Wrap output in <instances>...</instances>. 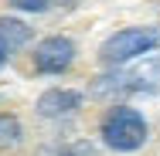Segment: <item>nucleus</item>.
<instances>
[{"label": "nucleus", "mask_w": 160, "mask_h": 156, "mask_svg": "<svg viewBox=\"0 0 160 156\" xmlns=\"http://www.w3.org/2000/svg\"><path fill=\"white\" fill-rule=\"evenodd\" d=\"M10 7L28 10V14H38V10H44V7H48V0H10Z\"/></svg>", "instance_id": "nucleus-7"}, {"label": "nucleus", "mask_w": 160, "mask_h": 156, "mask_svg": "<svg viewBox=\"0 0 160 156\" xmlns=\"http://www.w3.org/2000/svg\"><path fill=\"white\" fill-rule=\"evenodd\" d=\"M28 41H31V27H28L24 21L0 17V44H3L7 51H14V48H24Z\"/></svg>", "instance_id": "nucleus-5"}, {"label": "nucleus", "mask_w": 160, "mask_h": 156, "mask_svg": "<svg viewBox=\"0 0 160 156\" xmlns=\"http://www.w3.org/2000/svg\"><path fill=\"white\" fill-rule=\"evenodd\" d=\"M7 61V48H3V44H0V64Z\"/></svg>", "instance_id": "nucleus-8"}, {"label": "nucleus", "mask_w": 160, "mask_h": 156, "mask_svg": "<svg viewBox=\"0 0 160 156\" xmlns=\"http://www.w3.org/2000/svg\"><path fill=\"white\" fill-rule=\"evenodd\" d=\"M102 132V143L116 153H136L143 143H147V119L129 109V105H119L112 112H106V119L99 125Z\"/></svg>", "instance_id": "nucleus-1"}, {"label": "nucleus", "mask_w": 160, "mask_h": 156, "mask_svg": "<svg viewBox=\"0 0 160 156\" xmlns=\"http://www.w3.org/2000/svg\"><path fill=\"white\" fill-rule=\"evenodd\" d=\"M153 48H160V27H123L99 48V58L106 64H126L150 54Z\"/></svg>", "instance_id": "nucleus-2"}, {"label": "nucleus", "mask_w": 160, "mask_h": 156, "mask_svg": "<svg viewBox=\"0 0 160 156\" xmlns=\"http://www.w3.org/2000/svg\"><path fill=\"white\" fill-rule=\"evenodd\" d=\"M21 139H24L21 119H17V116L0 112V149H14V146H21Z\"/></svg>", "instance_id": "nucleus-6"}, {"label": "nucleus", "mask_w": 160, "mask_h": 156, "mask_svg": "<svg viewBox=\"0 0 160 156\" xmlns=\"http://www.w3.org/2000/svg\"><path fill=\"white\" fill-rule=\"evenodd\" d=\"M75 61V41L72 37H44L38 48H34V68L41 75H62L65 68H72Z\"/></svg>", "instance_id": "nucleus-3"}, {"label": "nucleus", "mask_w": 160, "mask_h": 156, "mask_svg": "<svg viewBox=\"0 0 160 156\" xmlns=\"http://www.w3.org/2000/svg\"><path fill=\"white\" fill-rule=\"evenodd\" d=\"M75 109H78V92H72V88H51L38 98V116H44V119H65Z\"/></svg>", "instance_id": "nucleus-4"}]
</instances>
